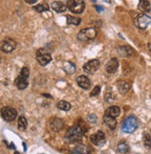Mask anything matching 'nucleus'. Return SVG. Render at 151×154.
I'll return each instance as SVG.
<instances>
[{"mask_svg": "<svg viewBox=\"0 0 151 154\" xmlns=\"http://www.w3.org/2000/svg\"><path fill=\"white\" fill-rule=\"evenodd\" d=\"M84 135V132L82 129L81 126L79 125H74L71 128H70L68 130V132L66 133V137L65 138L71 143H75V142H79L82 140L83 137Z\"/></svg>", "mask_w": 151, "mask_h": 154, "instance_id": "1", "label": "nucleus"}, {"mask_svg": "<svg viewBox=\"0 0 151 154\" xmlns=\"http://www.w3.org/2000/svg\"><path fill=\"white\" fill-rule=\"evenodd\" d=\"M30 72L27 67H23L20 71V75L16 78L15 80V85L17 86V88L20 90H23L28 86V77H29Z\"/></svg>", "mask_w": 151, "mask_h": 154, "instance_id": "2", "label": "nucleus"}, {"mask_svg": "<svg viewBox=\"0 0 151 154\" xmlns=\"http://www.w3.org/2000/svg\"><path fill=\"white\" fill-rule=\"evenodd\" d=\"M138 127V120L134 116H128L125 118L122 125V130L124 133H133Z\"/></svg>", "mask_w": 151, "mask_h": 154, "instance_id": "3", "label": "nucleus"}, {"mask_svg": "<svg viewBox=\"0 0 151 154\" xmlns=\"http://www.w3.org/2000/svg\"><path fill=\"white\" fill-rule=\"evenodd\" d=\"M67 8H69L72 13L80 14L85 8V3L83 0H68Z\"/></svg>", "mask_w": 151, "mask_h": 154, "instance_id": "4", "label": "nucleus"}, {"mask_svg": "<svg viewBox=\"0 0 151 154\" xmlns=\"http://www.w3.org/2000/svg\"><path fill=\"white\" fill-rule=\"evenodd\" d=\"M36 60L40 65L46 66L52 60V57L46 48H40L36 52Z\"/></svg>", "mask_w": 151, "mask_h": 154, "instance_id": "5", "label": "nucleus"}, {"mask_svg": "<svg viewBox=\"0 0 151 154\" xmlns=\"http://www.w3.org/2000/svg\"><path fill=\"white\" fill-rule=\"evenodd\" d=\"M96 34L98 32H96V30L95 28H84L79 32L77 38L80 41H88L95 38Z\"/></svg>", "mask_w": 151, "mask_h": 154, "instance_id": "6", "label": "nucleus"}, {"mask_svg": "<svg viewBox=\"0 0 151 154\" xmlns=\"http://www.w3.org/2000/svg\"><path fill=\"white\" fill-rule=\"evenodd\" d=\"M134 24L138 29L145 30L151 24V18L146 14H139L134 19Z\"/></svg>", "mask_w": 151, "mask_h": 154, "instance_id": "7", "label": "nucleus"}, {"mask_svg": "<svg viewBox=\"0 0 151 154\" xmlns=\"http://www.w3.org/2000/svg\"><path fill=\"white\" fill-rule=\"evenodd\" d=\"M17 111L12 107L6 106L1 109V115L7 122H12V121H14L17 117Z\"/></svg>", "mask_w": 151, "mask_h": 154, "instance_id": "8", "label": "nucleus"}, {"mask_svg": "<svg viewBox=\"0 0 151 154\" xmlns=\"http://www.w3.org/2000/svg\"><path fill=\"white\" fill-rule=\"evenodd\" d=\"M99 67H100V62L98 60H91L83 65V69L86 73L93 74L99 69Z\"/></svg>", "mask_w": 151, "mask_h": 154, "instance_id": "9", "label": "nucleus"}, {"mask_svg": "<svg viewBox=\"0 0 151 154\" xmlns=\"http://www.w3.org/2000/svg\"><path fill=\"white\" fill-rule=\"evenodd\" d=\"M90 140L91 142L93 143L94 145L95 146H102L105 144V142H106V138H105V134H104V132L102 131H98L96 133L91 135L90 137Z\"/></svg>", "mask_w": 151, "mask_h": 154, "instance_id": "10", "label": "nucleus"}, {"mask_svg": "<svg viewBox=\"0 0 151 154\" xmlns=\"http://www.w3.org/2000/svg\"><path fill=\"white\" fill-rule=\"evenodd\" d=\"M17 47V43L13 39H5L1 45V50L5 53H10L12 52Z\"/></svg>", "mask_w": 151, "mask_h": 154, "instance_id": "11", "label": "nucleus"}, {"mask_svg": "<svg viewBox=\"0 0 151 154\" xmlns=\"http://www.w3.org/2000/svg\"><path fill=\"white\" fill-rule=\"evenodd\" d=\"M76 81H77V84H78V85L81 87V88L85 89V90H87V89L90 88V86H91V81L86 76L80 75V76L77 77V80Z\"/></svg>", "mask_w": 151, "mask_h": 154, "instance_id": "12", "label": "nucleus"}, {"mask_svg": "<svg viewBox=\"0 0 151 154\" xmlns=\"http://www.w3.org/2000/svg\"><path fill=\"white\" fill-rule=\"evenodd\" d=\"M118 68H119V61L116 58H113L107 62L106 66V71L109 73H114L117 72Z\"/></svg>", "mask_w": 151, "mask_h": 154, "instance_id": "13", "label": "nucleus"}, {"mask_svg": "<svg viewBox=\"0 0 151 154\" xmlns=\"http://www.w3.org/2000/svg\"><path fill=\"white\" fill-rule=\"evenodd\" d=\"M118 53L121 57H131L134 50L129 46H122L118 48Z\"/></svg>", "mask_w": 151, "mask_h": 154, "instance_id": "14", "label": "nucleus"}, {"mask_svg": "<svg viewBox=\"0 0 151 154\" xmlns=\"http://www.w3.org/2000/svg\"><path fill=\"white\" fill-rule=\"evenodd\" d=\"M51 8L54 11H56L58 13H62V12H65L66 9H67V6L64 5L62 2L60 1H55L51 4Z\"/></svg>", "mask_w": 151, "mask_h": 154, "instance_id": "15", "label": "nucleus"}, {"mask_svg": "<svg viewBox=\"0 0 151 154\" xmlns=\"http://www.w3.org/2000/svg\"><path fill=\"white\" fill-rule=\"evenodd\" d=\"M103 120H104L105 124H106L107 126H109L111 130H114V129L116 128V126H117V121H116V119H115L114 117H111V116H110V115L105 114Z\"/></svg>", "mask_w": 151, "mask_h": 154, "instance_id": "16", "label": "nucleus"}, {"mask_svg": "<svg viewBox=\"0 0 151 154\" xmlns=\"http://www.w3.org/2000/svg\"><path fill=\"white\" fill-rule=\"evenodd\" d=\"M120 113H121V109L118 106H111L110 108H107L106 109V112H105V114L110 115V116L114 117V118L118 117L119 115H120Z\"/></svg>", "mask_w": 151, "mask_h": 154, "instance_id": "17", "label": "nucleus"}, {"mask_svg": "<svg viewBox=\"0 0 151 154\" xmlns=\"http://www.w3.org/2000/svg\"><path fill=\"white\" fill-rule=\"evenodd\" d=\"M138 9L140 11L142 12H149L150 9H151V6L150 3L147 0H139V3H138Z\"/></svg>", "mask_w": 151, "mask_h": 154, "instance_id": "18", "label": "nucleus"}, {"mask_svg": "<svg viewBox=\"0 0 151 154\" xmlns=\"http://www.w3.org/2000/svg\"><path fill=\"white\" fill-rule=\"evenodd\" d=\"M63 69H64V71H65V72L68 74H73L75 72H76V67H75V65L71 61L64 62Z\"/></svg>", "mask_w": 151, "mask_h": 154, "instance_id": "19", "label": "nucleus"}, {"mask_svg": "<svg viewBox=\"0 0 151 154\" xmlns=\"http://www.w3.org/2000/svg\"><path fill=\"white\" fill-rule=\"evenodd\" d=\"M89 148L86 147L83 144H79L75 147L72 150V154H88L89 153Z\"/></svg>", "mask_w": 151, "mask_h": 154, "instance_id": "20", "label": "nucleus"}, {"mask_svg": "<svg viewBox=\"0 0 151 154\" xmlns=\"http://www.w3.org/2000/svg\"><path fill=\"white\" fill-rule=\"evenodd\" d=\"M130 85L126 81H120L118 83V89L121 92V94H125L130 89Z\"/></svg>", "mask_w": 151, "mask_h": 154, "instance_id": "21", "label": "nucleus"}, {"mask_svg": "<svg viewBox=\"0 0 151 154\" xmlns=\"http://www.w3.org/2000/svg\"><path fill=\"white\" fill-rule=\"evenodd\" d=\"M63 125H64V124L62 122V120H60V119H55L52 122V124H51V127H52V129L54 131H59V130H61Z\"/></svg>", "mask_w": 151, "mask_h": 154, "instance_id": "22", "label": "nucleus"}, {"mask_svg": "<svg viewBox=\"0 0 151 154\" xmlns=\"http://www.w3.org/2000/svg\"><path fill=\"white\" fill-rule=\"evenodd\" d=\"M28 126V123H27V120L25 119V117L23 116H20L18 119V128L20 131H24Z\"/></svg>", "mask_w": 151, "mask_h": 154, "instance_id": "23", "label": "nucleus"}, {"mask_svg": "<svg viewBox=\"0 0 151 154\" xmlns=\"http://www.w3.org/2000/svg\"><path fill=\"white\" fill-rule=\"evenodd\" d=\"M57 107H58L59 109H61V111L68 112V111H70V109H71V105L69 102L65 101V100H60V101H59V102H58Z\"/></svg>", "mask_w": 151, "mask_h": 154, "instance_id": "24", "label": "nucleus"}, {"mask_svg": "<svg viewBox=\"0 0 151 154\" xmlns=\"http://www.w3.org/2000/svg\"><path fill=\"white\" fill-rule=\"evenodd\" d=\"M82 20L80 18L77 17H72L71 15H67V23L68 24H71V25H75L77 26L81 23Z\"/></svg>", "mask_w": 151, "mask_h": 154, "instance_id": "25", "label": "nucleus"}, {"mask_svg": "<svg viewBox=\"0 0 151 154\" xmlns=\"http://www.w3.org/2000/svg\"><path fill=\"white\" fill-rule=\"evenodd\" d=\"M117 149H118L119 152L123 153V154L127 153L129 151V149H130V148H129L128 144H127L126 142H124V141H122V142L119 143L118 146H117Z\"/></svg>", "mask_w": 151, "mask_h": 154, "instance_id": "26", "label": "nucleus"}, {"mask_svg": "<svg viewBox=\"0 0 151 154\" xmlns=\"http://www.w3.org/2000/svg\"><path fill=\"white\" fill-rule=\"evenodd\" d=\"M49 9V6L47 4H42V5H37V6H35L34 7V10L37 12H44L46 10H48Z\"/></svg>", "mask_w": 151, "mask_h": 154, "instance_id": "27", "label": "nucleus"}, {"mask_svg": "<svg viewBox=\"0 0 151 154\" xmlns=\"http://www.w3.org/2000/svg\"><path fill=\"white\" fill-rule=\"evenodd\" d=\"M144 145L146 149H150L151 148V137L148 134H144Z\"/></svg>", "mask_w": 151, "mask_h": 154, "instance_id": "28", "label": "nucleus"}, {"mask_svg": "<svg viewBox=\"0 0 151 154\" xmlns=\"http://www.w3.org/2000/svg\"><path fill=\"white\" fill-rule=\"evenodd\" d=\"M100 90H101V87L100 85H96L94 87V89L92 90V92L90 93V96L91 97H95V96H98L99 93H100Z\"/></svg>", "mask_w": 151, "mask_h": 154, "instance_id": "29", "label": "nucleus"}, {"mask_svg": "<svg viewBox=\"0 0 151 154\" xmlns=\"http://www.w3.org/2000/svg\"><path fill=\"white\" fill-rule=\"evenodd\" d=\"M87 120H88V122L91 124H95L96 122H98V117H96L95 114L91 113L87 116Z\"/></svg>", "mask_w": 151, "mask_h": 154, "instance_id": "30", "label": "nucleus"}, {"mask_svg": "<svg viewBox=\"0 0 151 154\" xmlns=\"http://www.w3.org/2000/svg\"><path fill=\"white\" fill-rule=\"evenodd\" d=\"M24 1L27 3V4H30V5H32V4H35V3H36L38 0H24Z\"/></svg>", "mask_w": 151, "mask_h": 154, "instance_id": "31", "label": "nucleus"}, {"mask_svg": "<svg viewBox=\"0 0 151 154\" xmlns=\"http://www.w3.org/2000/svg\"><path fill=\"white\" fill-rule=\"evenodd\" d=\"M95 8L96 9H98V12H100V11H102V10H103V8H102V7H99V6H98V5H95Z\"/></svg>", "mask_w": 151, "mask_h": 154, "instance_id": "32", "label": "nucleus"}, {"mask_svg": "<svg viewBox=\"0 0 151 154\" xmlns=\"http://www.w3.org/2000/svg\"><path fill=\"white\" fill-rule=\"evenodd\" d=\"M147 48H148L149 51H151V42H150V43H148V46H147Z\"/></svg>", "mask_w": 151, "mask_h": 154, "instance_id": "33", "label": "nucleus"}, {"mask_svg": "<svg viewBox=\"0 0 151 154\" xmlns=\"http://www.w3.org/2000/svg\"><path fill=\"white\" fill-rule=\"evenodd\" d=\"M14 154H20V153H19L18 151H15V153H14Z\"/></svg>", "mask_w": 151, "mask_h": 154, "instance_id": "34", "label": "nucleus"}, {"mask_svg": "<svg viewBox=\"0 0 151 154\" xmlns=\"http://www.w3.org/2000/svg\"><path fill=\"white\" fill-rule=\"evenodd\" d=\"M93 1H94V2H95V1H96V0H93Z\"/></svg>", "mask_w": 151, "mask_h": 154, "instance_id": "35", "label": "nucleus"}, {"mask_svg": "<svg viewBox=\"0 0 151 154\" xmlns=\"http://www.w3.org/2000/svg\"><path fill=\"white\" fill-rule=\"evenodd\" d=\"M0 60H1V59H0Z\"/></svg>", "mask_w": 151, "mask_h": 154, "instance_id": "36", "label": "nucleus"}]
</instances>
